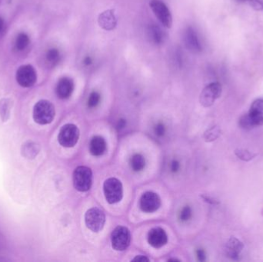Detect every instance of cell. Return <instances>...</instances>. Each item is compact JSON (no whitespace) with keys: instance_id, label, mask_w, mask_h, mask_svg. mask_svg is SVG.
<instances>
[{"instance_id":"cb8c5ba5","label":"cell","mask_w":263,"mask_h":262,"mask_svg":"<svg viewBox=\"0 0 263 262\" xmlns=\"http://www.w3.org/2000/svg\"><path fill=\"white\" fill-rule=\"evenodd\" d=\"M235 154L240 160L244 162L251 161L258 155V154H255V153L251 152V151L246 149H243V148H239V149L235 150Z\"/></svg>"},{"instance_id":"30bf717a","label":"cell","mask_w":263,"mask_h":262,"mask_svg":"<svg viewBox=\"0 0 263 262\" xmlns=\"http://www.w3.org/2000/svg\"><path fill=\"white\" fill-rule=\"evenodd\" d=\"M161 206V198L158 194L153 192H146L140 200V207L146 213H155Z\"/></svg>"},{"instance_id":"6da1fadb","label":"cell","mask_w":263,"mask_h":262,"mask_svg":"<svg viewBox=\"0 0 263 262\" xmlns=\"http://www.w3.org/2000/svg\"><path fill=\"white\" fill-rule=\"evenodd\" d=\"M56 109L51 101L46 99L39 100L33 108V119L39 125H48L54 121Z\"/></svg>"},{"instance_id":"52a82bcc","label":"cell","mask_w":263,"mask_h":262,"mask_svg":"<svg viewBox=\"0 0 263 262\" xmlns=\"http://www.w3.org/2000/svg\"><path fill=\"white\" fill-rule=\"evenodd\" d=\"M221 84L219 83H212L204 88L203 90L201 92L199 101L202 107H210L214 104L216 99L221 96L222 95Z\"/></svg>"},{"instance_id":"9a60e30c","label":"cell","mask_w":263,"mask_h":262,"mask_svg":"<svg viewBox=\"0 0 263 262\" xmlns=\"http://www.w3.org/2000/svg\"><path fill=\"white\" fill-rule=\"evenodd\" d=\"M99 27L107 31H112L115 30L117 25V19L113 10H106L99 14L98 18Z\"/></svg>"},{"instance_id":"ba28073f","label":"cell","mask_w":263,"mask_h":262,"mask_svg":"<svg viewBox=\"0 0 263 262\" xmlns=\"http://www.w3.org/2000/svg\"><path fill=\"white\" fill-rule=\"evenodd\" d=\"M149 7L163 27L167 29L172 27V14L164 3L162 2L161 0H152L149 4Z\"/></svg>"},{"instance_id":"9c48e42d","label":"cell","mask_w":263,"mask_h":262,"mask_svg":"<svg viewBox=\"0 0 263 262\" xmlns=\"http://www.w3.org/2000/svg\"><path fill=\"white\" fill-rule=\"evenodd\" d=\"M16 78L19 86L30 88L37 81V73L31 65H23L16 71Z\"/></svg>"},{"instance_id":"5bb4252c","label":"cell","mask_w":263,"mask_h":262,"mask_svg":"<svg viewBox=\"0 0 263 262\" xmlns=\"http://www.w3.org/2000/svg\"><path fill=\"white\" fill-rule=\"evenodd\" d=\"M74 90V83L71 78L63 77L60 78L56 88L57 96L61 99H67L72 95Z\"/></svg>"},{"instance_id":"4dcf8cb0","label":"cell","mask_w":263,"mask_h":262,"mask_svg":"<svg viewBox=\"0 0 263 262\" xmlns=\"http://www.w3.org/2000/svg\"><path fill=\"white\" fill-rule=\"evenodd\" d=\"M132 260H134V261H149V259L146 256L138 255Z\"/></svg>"},{"instance_id":"d6986e66","label":"cell","mask_w":263,"mask_h":262,"mask_svg":"<svg viewBox=\"0 0 263 262\" xmlns=\"http://www.w3.org/2000/svg\"><path fill=\"white\" fill-rule=\"evenodd\" d=\"M130 166L131 169L136 172H140L144 169L146 166V160L144 156L141 154H134L130 159Z\"/></svg>"},{"instance_id":"83f0119b","label":"cell","mask_w":263,"mask_h":262,"mask_svg":"<svg viewBox=\"0 0 263 262\" xmlns=\"http://www.w3.org/2000/svg\"><path fill=\"white\" fill-rule=\"evenodd\" d=\"M155 134L158 136H163L166 133V127L163 123H159L155 127Z\"/></svg>"},{"instance_id":"1f68e13d","label":"cell","mask_w":263,"mask_h":262,"mask_svg":"<svg viewBox=\"0 0 263 262\" xmlns=\"http://www.w3.org/2000/svg\"><path fill=\"white\" fill-rule=\"evenodd\" d=\"M83 62H84V64L86 65V66H90V65L93 63V61H92V59L90 58V57H86V58L84 59V61Z\"/></svg>"},{"instance_id":"7402d4cb","label":"cell","mask_w":263,"mask_h":262,"mask_svg":"<svg viewBox=\"0 0 263 262\" xmlns=\"http://www.w3.org/2000/svg\"><path fill=\"white\" fill-rule=\"evenodd\" d=\"M30 39L27 33H21L18 35L16 39V48L19 51L25 49L30 45Z\"/></svg>"},{"instance_id":"5b68a950","label":"cell","mask_w":263,"mask_h":262,"mask_svg":"<svg viewBox=\"0 0 263 262\" xmlns=\"http://www.w3.org/2000/svg\"><path fill=\"white\" fill-rule=\"evenodd\" d=\"M80 132L74 124H66L62 127L58 136L59 143L65 148L75 146L80 139Z\"/></svg>"},{"instance_id":"8992f818","label":"cell","mask_w":263,"mask_h":262,"mask_svg":"<svg viewBox=\"0 0 263 262\" xmlns=\"http://www.w3.org/2000/svg\"><path fill=\"white\" fill-rule=\"evenodd\" d=\"M131 242L129 230L124 226H118L113 230L111 234V244L113 249L123 251L128 248Z\"/></svg>"},{"instance_id":"8fae6325","label":"cell","mask_w":263,"mask_h":262,"mask_svg":"<svg viewBox=\"0 0 263 262\" xmlns=\"http://www.w3.org/2000/svg\"><path fill=\"white\" fill-rule=\"evenodd\" d=\"M186 47L193 54H199L202 51V44L194 29L189 27L184 33Z\"/></svg>"},{"instance_id":"e0dca14e","label":"cell","mask_w":263,"mask_h":262,"mask_svg":"<svg viewBox=\"0 0 263 262\" xmlns=\"http://www.w3.org/2000/svg\"><path fill=\"white\" fill-rule=\"evenodd\" d=\"M90 152L93 156H101L107 151V144L105 139L100 136L92 138L89 145Z\"/></svg>"},{"instance_id":"836d02e7","label":"cell","mask_w":263,"mask_h":262,"mask_svg":"<svg viewBox=\"0 0 263 262\" xmlns=\"http://www.w3.org/2000/svg\"><path fill=\"white\" fill-rule=\"evenodd\" d=\"M125 121H124V120L119 121V125H118V126H119V128H124V127H125Z\"/></svg>"},{"instance_id":"4316f807","label":"cell","mask_w":263,"mask_h":262,"mask_svg":"<svg viewBox=\"0 0 263 262\" xmlns=\"http://www.w3.org/2000/svg\"><path fill=\"white\" fill-rule=\"evenodd\" d=\"M192 217V209L189 206H185L179 214L181 222H187Z\"/></svg>"},{"instance_id":"7a4b0ae2","label":"cell","mask_w":263,"mask_h":262,"mask_svg":"<svg viewBox=\"0 0 263 262\" xmlns=\"http://www.w3.org/2000/svg\"><path fill=\"white\" fill-rule=\"evenodd\" d=\"M74 188L80 192H86L91 189L93 172L86 166H78L72 175Z\"/></svg>"},{"instance_id":"4fadbf2b","label":"cell","mask_w":263,"mask_h":262,"mask_svg":"<svg viewBox=\"0 0 263 262\" xmlns=\"http://www.w3.org/2000/svg\"><path fill=\"white\" fill-rule=\"evenodd\" d=\"M248 114L254 126L263 125V98H257L252 102Z\"/></svg>"},{"instance_id":"277c9868","label":"cell","mask_w":263,"mask_h":262,"mask_svg":"<svg viewBox=\"0 0 263 262\" xmlns=\"http://www.w3.org/2000/svg\"><path fill=\"white\" fill-rule=\"evenodd\" d=\"M85 223L93 232H99L105 225V213L99 207H91L85 214Z\"/></svg>"},{"instance_id":"484cf974","label":"cell","mask_w":263,"mask_h":262,"mask_svg":"<svg viewBox=\"0 0 263 262\" xmlns=\"http://www.w3.org/2000/svg\"><path fill=\"white\" fill-rule=\"evenodd\" d=\"M101 96L97 92H93L90 94V97L88 98V107L89 108H95L99 104L100 101Z\"/></svg>"},{"instance_id":"d6a6232c","label":"cell","mask_w":263,"mask_h":262,"mask_svg":"<svg viewBox=\"0 0 263 262\" xmlns=\"http://www.w3.org/2000/svg\"><path fill=\"white\" fill-rule=\"evenodd\" d=\"M4 27V21L2 18L0 17V33L3 31Z\"/></svg>"},{"instance_id":"f1b7e54d","label":"cell","mask_w":263,"mask_h":262,"mask_svg":"<svg viewBox=\"0 0 263 262\" xmlns=\"http://www.w3.org/2000/svg\"><path fill=\"white\" fill-rule=\"evenodd\" d=\"M179 168H180V165L179 163L176 160H173L171 163V170L172 172H176L179 171Z\"/></svg>"},{"instance_id":"3957f363","label":"cell","mask_w":263,"mask_h":262,"mask_svg":"<svg viewBox=\"0 0 263 262\" xmlns=\"http://www.w3.org/2000/svg\"><path fill=\"white\" fill-rule=\"evenodd\" d=\"M103 192L109 204H116L122 199L123 186L117 178H110L104 182Z\"/></svg>"},{"instance_id":"f546056e","label":"cell","mask_w":263,"mask_h":262,"mask_svg":"<svg viewBox=\"0 0 263 262\" xmlns=\"http://www.w3.org/2000/svg\"><path fill=\"white\" fill-rule=\"evenodd\" d=\"M196 255H197L198 259L200 261H204L205 260V254L203 250L198 249L197 251H196Z\"/></svg>"},{"instance_id":"ffe728a7","label":"cell","mask_w":263,"mask_h":262,"mask_svg":"<svg viewBox=\"0 0 263 262\" xmlns=\"http://www.w3.org/2000/svg\"><path fill=\"white\" fill-rule=\"evenodd\" d=\"M39 148L33 142H27L22 146V154L27 159H33L39 153Z\"/></svg>"},{"instance_id":"603a6c76","label":"cell","mask_w":263,"mask_h":262,"mask_svg":"<svg viewBox=\"0 0 263 262\" xmlns=\"http://www.w3.org/2000/svg\"><path fill=\"white\" fill-rule=\"evenodd\" d=\"M221 129L217 125L212 127V128H208L206 132H205L204 134V139H205V142H211L213 141L216 140L221 135Z\"/></svg>"},{"instance_id":"ac0fdd59","label":"cell","mask_w":263,"mask_h":262,"mask_svg":"<svg viewBox=\"0 0 263 262\" xmlns=\"http://www.w3.org/2000/svg\"><path fill=\"white\" fill-rule=\"evenodd\" d=\"M148 37L151 42L155 45H160L163 43L165 39V34L163 30L157 25H150L148 27Z\"/></svg>"},{"instance_id":"d4e9b609","label":"cell","mask_w":263,"mask_h":262,"mask_svg":"<svg viewBox=\"0 0 263 262\" xmlns=\"http://www.w3.org/2000/svg\"><path fill=\"white\" fill-rule=\"evenodd\" d=\"M239 125L242 128L245 130H250L252 128H255L249 114H245L240 118L239 120Z\"/></svg>"},{"instance_id":"e575fe53","label":"cell","mask_w":263,"mask_h":262,"mask_svg":"<svg viewBox=\"0 0 263 262\" xmlns=\"http://www.w3.org/2000/svg\"><path fill=\"white\" fill-rule=\"evenodd\" d=\"M236 1L240 3H245L246 2V1H249V0H236Z\"/></svg>"},{"instance_id":"44dd1931","label":"cell","mask_w":263,"mask_h":262,"mask_svg":"<svg viewBox=\"0 0 263 262\" xmlns=\"http://www.w3.org/2000/svg\"><path fill=\"white\" fill-rule=\"evenodd\" d=\"M46 60L51 66L58 64L60 61V54L59 50L55 48L48 50L46 54Z\"/></svg>"},{"instance_id":"2e32d148","label":"cell","mask_w":263,"mask_h":262,"mask_svg":"<svg viewBox=\"0 0 263 262\" xmlns=\"http://www.w3.org/2000/svg\"><path fill=\"white\" fill-rule=\"evenodd\" d=\"M243 247L244 245L241 241L235 237H231L226 243L225 248L226 256L232 260H240V253L243 251Z\"/></svg>"},{"instance_id":"7c38bea8","label":"cell","mask_w":263,"mask_h":262,"mask_svg":"<svg viewBox=\"0 0 263 262\" xmlns=\"http://www.w3.org/2000/svg\"><path fill=\"white\" fill-rule=\"evenodd\" d=\"M148 242L153 248H162L167 244V234L160 227L152 228L148 233Z\"/></svg>"}]
</instances>
